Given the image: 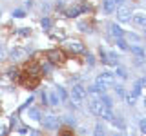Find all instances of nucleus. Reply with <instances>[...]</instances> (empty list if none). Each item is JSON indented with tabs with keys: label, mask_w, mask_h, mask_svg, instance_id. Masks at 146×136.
Segmentation results:
<instances>
[{
	"label": "nucleus",
	"mask_w": 146,
	"mask_h": 136,
	"mask_svg": "<svg viewBox=\"0 0 146 136\" xmlns=\"http://www.w3.org/2000/svg\"><path fill=\"white\" fill-rule=\"evenodd\" d=\"M38 80H40V78H38V73H36L35 69H31V71L27 69V73L20 78V82L26 85L27 89H35L36 85H38Z\"/></svg>",
	"instance_id": "1"
},
{
	"label": "nucleus",
	"mask_w": 146,
	"mask_h": 136,
	"mask_svg": "<svg viewBox=\"0 0 146 136\" xmlns=\"http://www.w3.org/2000/svg\"><path fill=\"white\" fill-rule=\"evenodd\" d=\"M113 80H115V78H113V73H110V71H102V73H100V75L97 76L95 84H97L100 89L106 91V89H108V85H111V84H113Z\"/></svg>",
	"instance_id": "2"
},
{
	"label": "nucleus",
	"mask_w": 146,
	"mask_h": 136,
	"mask_svg": "<svg viewBox=\"0 0 146 136\" xmlns=\"http://www.w3.org/2000/svg\"><path fill=\"white\" fill-rule=\"evenodd\" d=\"M86 94H88V93H86V87H84V85L77 84V85H73V87H71V98H73V102H77V103L84 102Z\"/></svg>",
	"instance_id": "3"
},
{
	"label": "nucleus",
	"mask_w": 146,
	"mask_h": 136,
	"mask_svg": "<svg viewBox=\"0 0 146 136\" xmlns=\"http://www.w3.org/2000/svg\"><path fill=\"white\" fill-rule=\"evenodd\" d=\"M46 58H48L49 63H62L64 62V53L58 51V49H51V51L46 53Z\"/></svg>",
	"instance_id": "4"
},
{
	"label": "nucleus",
	"mask_w": 146,
	"mask_h": 136,
	"mask_svg": "<svg viewBox=\"0 0 146 136\" xmlns=\"http://www.w3.org/2000/svg\"><path fill=\"white\" fill-rule=\"evenodd\" d=\"M58 124H60V120H58V116H55V114H46L42 118V125L46 129H58Z\"/></svg>",
	"instance_id": "5"
},
{
	"label": "nucleus",
	"mask_w": 146,
	"mask_h": 136,
	"mask_svg": "<svg viewBox=\"0 0 146 136\" xmlns=\"http://www.w3.org/2000/svg\"><path fill=\"white\" fill-rule=\"evenodd\" d=\"M88 107H90V111L93 112V114H99V112L102 111L104 103H102V100H100V98H90L88 100Z\"/></svg>",
	"instance_id": "6"
},
{
	"label": "nucleus",
	"mask_w": 146,
	"mask_h": 136,
	"mask_svg": "<svg viewBox=\"0 0 146 136\" xmlns=\"http://www.w3.org/2000/svg\"><path fill=\"white\" fill-rule=\"evenodd\" d=\"M117 18H119L121 22H128V20L131 18V9L126 7V6L117 7Z\"/></svg>",
	"instance_id": "7"
},
{
	"label": "nucleus",
	"mask_w": 146,
	"mask_h": 136,
	"mask_svg": "<svg viewBox=\"0 0 146 136\" xmlns=\"http://www.w3.org/2000/svg\"><path fill=\"white\" fill-rule=\"evenodd\" d=\"M108 33L111 35L113 38H122V36H124V31H122V29H121V26H117L115 22L108 26Z\"/></svg>",
	"instance_id": "8"
},
{
	"label": "nucleus",
	"mask_w": 146,
	"mask_h": 136,
	"mask_svg": "<svg viewBox=\"0 0 146 136\" xmlns=\"http://www.w3.org/2000/svg\"><path fill=\"white\" fill-rule=\"evenodd\" d=\"M68 49L73 53H84V44L79 42V40H71V42H68Z\"/></svg>",
	"instance_id": "9"
},
{
	"label": "nucleus",
	"mask_w": 146,
	"mask_h": 136,
	"mask_svg": "<svg viewBox=\"0 0 146 136\" xmlns=\"http://www.w3.org/2000/svg\"><path fill=\"white\" fill-rule=\"evenodd\" d=\"M9 56H11L13 60H22V58L27 56V51H26V49H22V47H15L11 53H9Z\"/></svg>",
	"instance_id": "10"
},
{
	"label": "nucleus",
	"mask_w": 146,
	"mask_h": 136,
	"mask_svg": "<svg viewBox=\"0 0 146 136\" xmlns=\"http://www.w3.org/2000/svg\"><path fill=\"white\" fill-rule=\"evenodd\" d=\"M99 116H102V120H106V122H111L113 118H115V114H113V109L111 107H106V105L102 107V111L99 112Z\"/></svg>",
	"instance_id": "11"
},
{
	"label": "nucleus",
	"mask_w": 146,
	"mask_h": 136,
	"mask_svg": "<svg viewBox=\"0 0 146 136\" xmlns=\"http://www.w3.org/2000/svg\"><path fill=\"white\" fill-rule=\"evenodd\" d=\"M86 93H90V94H91V98H100L104 93H106V91H104V89H100L99 85L95 84V85H91V87H88V91H86Z\"/></svg>",
	"instance_id": "12"
},
{
	"label": "nucleus",
	"mask_w": 146,
	"mask_h": 136,
	"mask_svg": "<svg viewBox=\"0 0 146 136\" xmlns=\"http://www.w3.org/2000/svg\"><path fill=\"white\" fill-rule=\"evenodd\" d=\"M117 9V4L113 2V0H102V11L110 15V13H113Z\"/></svg>",
	"instance_id": "13"
},
{
	"label": "nucleus",
	"mask_w": 146,
	"mask_h": 136,
	"mask_svg": "<svg viewBox=\"0 0 146 136\" xmlns=\"http://www.w3.org/2000/svg\"><path fill=\"white\" fill-rule=\"evenodd\" d=\"M133 24L141 26V27H146V13H135L133 15Z\"/></svg>",
	"instance_id": "14"
},
{
	"label": "nucleus",
	"mask_w": 146,
	"mask_h": 136,
	"mask_svg": "<svg viewBox=\"0 0 146 136\" xmlns=\"http://www.w3.org/2000/svg\"><path fill=\"white\" fill-rule=\"evenodd\" d=\"M86 6H79V7H71V9H68L66 11V16H70V18H73V16H77L79 15V13H84L86 11Z\"/></svg>",
	"instance_id": "15"
},
{
	"label": "nucleus",
	"mask_w": 146,
	"mask_h": 136,
	"mask_svg": "<svg viewBox=\"0 0 146 136\" xmlns=\"http://www.w3.org/2000/svg\"><path fill=\"white\" fill-rule=\"evenodd\" d=\"M93 136H106V131H104V125L102 124H97V125H95Z\"/></svg>",
	"instance_id": "16"
},
{
	"label": "nucleus",
	"mask_w": 146,
	"mask_h": 136,
	"mask_svg": "<svg viewBox=\"0 0 146 136\" xmlns=\"http://www.w3.org/2000/svg\"><path fill=\"white\" fill-rule=\"evenodd\" d=\"M117 40V45H119V49H122V51H128L130 49V45H128V42L124 38H115Z\"/></svg>",
	"instance_id": "17"
},
{
	"label": "nucleus",
	"mask_w": 146,
	"mask_h": 136,
	"mask_svg": "<svg viewBox=\"0 0 146 136\" xmlns=\"http://www.w3.org/2000/svg\"><path fill=\"white\" fill-rule=\"evenodd\" d=\"M27 116H29L31 120H40V112H38V109H29V111H27Z\"/></svg>",
	"instance_id": "18"
},
{
	"label": "nucleus",
	"mask_w": 146,
	"mask_h": 136,
	"mask_svg": "<svg viewBox=\"0 0 146 136\" xmlns=\"http://www.w3.org/2000/svg\"><path fill=\"white\" fill-rule=\"evenodd\" d=\"M48 100H49V103H51V105H58V103H60V98L57 96V93H51L48 96Z\"/></svg>",
	"instance_id": "19"
},
{
	"label": "nucleus",
	"mask_w": 146,
	"mask_h": 136,
	"mask_svg": "<svg viewBox=\"0 0 146 136\" xmlns=\"http://www.w3.org/2000/svg\"><path fill=\"white\" fill-rule=\"evenodd\" d=\"M57 96L60 98V102H66V100H68V93L64 91V87H58L57 89Z\"/></svg>",
	"instance_id": "20"
},
{
	"label": "nucleus",
	"mask_w": 146,
	"mask_h": 136,
	"mask_svg": "<svg viewBox=\"0 0 146 136\" xmlns=\"http://www.w3.org/2000/svg\"><path fill=\"white\" fill-rule=\"evenodd\" d=\"M100 100H102V103L106 107H113V100L110 98V96H106V94H102V96H100Z\"/></svg>",
	"instance_id": "21"
},
{
	"label": "nucleus",
	"mask_w": 146,
	"mask_h": 136,
	"mask_svg": "<svg viewBox=\"0 0 146 136\" xmlns=\"http://www.w3.org/2000/svg\"><path fill=\"white\" fill-rule=\"evenodd\" d=\"M58 136H75V134H73V131L70 127H64V129L58 131Z\"/></svg>",
	"instance_id": "22"
},
{
	"label": "nucleus",
	"mask_w": 146,
	"mask_h": 136,
	"mask_svg": "<svg viewBox=\"0 0 146 136\" xmlns=\"http://www.w3.org/2000/svg\"><path fill=\"white\" fill-rule=\"evenodd\" d=\"M131 53H135L139 58H143V56H144V51H143L141 47H137V45H131Z\"/></svg>",
	"instance_id": "23"
},
{
	"label": "nucleus",
	"mask_w": 146,
	"mask_h": 136,
	"mask_svg": "<svg viewBox=\"0 0 146 136\" xmlns=\"http://www.w3.org/2000/svg\"><path fill=\"white\" fill-rule=\"evenodd\" d=\"M13 16H15V18H24L26 11H24V9H15V11H13Z\"/></svg>",
	"instance_id": "24"
},
{
	"label": "nucleus",
	"mask_w": 146,
	"mask_h": 136,
	"mask_svg": "<svg viewBox=\"0 0 146 136\" xmlns=\"http://www.w3.org/2000/svg\"><path fill=\"white\" fill-rule=\"evenodd\" d=\"M111 124H113V125H117L119 129H122V127H124V122H122V118H113Z\"/></svg>",
	"instance_id": "25"
},
{
	"label": "nucleus",
	"mask_w": 146,
	"mask_h": 136,
	"mask_svg": "<svg viewBox=\"0 0 146 136\" xmlns=\"http://www.w3.org/2000/svg\"><path fill=\"white\" fill-rule=\"evenodd\" d=\"M141 87H143V85H141V84H137L135 87H133V91H131L130 94H131V96H135V98H137V96H139V94H141Z\"/></svg>",
	"instance_id": "26"
},
{
	"label": "nucleus",
	"mask_w": 146,
	"mask_h": 136,
	"mask_svg": "<svg viewBox=\"0 0 146 136\" xmlns=\"http://www.w3.org/2000/svg\"><path fill=\"white\" fill-rule=\"evenodd\" d=\"M115 73H117V76H121V78H126V76H128L124 67H117V71H115Z\"/></svg>",
	"instance_id": "27"
},
{
	"label": "nucleus",
	"mask_w": 146,
	"mask_h": 136,
	"mask_svg": "<svg viewBox=\"0 0 146 136\" xmlns=\"http://www.w3.org/2000/svg\"><path fill=\"white\" fill-rule=\"evenodd\" d=\"M40 24H42L44 29H49V27H51V20H49V18H42V22H40Z\"/></svg>",
	"instance_id": "28"
},
{
	"label": "nucleus",
	"mask_w": 146,
	"mask_h": 136,
	"mask_svg": "<svg viewBox=\"0 0 146 136\" xmlns=\"http://www.w3.org/2000/svg\"><path fill=\"white\" fill-rule=\"evenodd\" d=\"M135 96H131V94H128V96H126V103H128V105H133V103H135Z\"/></svg>",
	"instance_id": "29"
},
{
	"label": "nucleus",
	"mask_w": 146,
	"mask_h": 136,
	"mask_svg": "<svg viewBox=\"0 0 146 136\" xmlns=\"http://www.w3.org/2000/svg\"><path fill=\"white\" fill-rule=\"evenodd\" d=\"M115 93L119 94V96H124V89H122L121 85H117V87H115Z\"/></svg>",
	"instance_id": "30"
},
{
	"label": "nucleus",
	"mask_w": 146,
	"mask_h": 136,
	"mask_svg": "<svg viewBox=\"0 0 146 136\" xmlns=\"http://www.w3.org/2000/svg\"><path fill=\"white\" fill-rule=\"evenodd\" d=\"M18 35H22V36H26V35H29V29L27 27H22L20 31H18Z\"/></svg>",
	"instance_id": "31"
},
{
	"label": "nucleus",
	"mask_w": 146,
	"mask_h": 136,
	"mask_svg": "<svg viewBox=\"0 0 146 136\" xmlns=\"http://www.w3.org/2000/svg\"><path fill=\"white\" fill-rule=\"evenodd\" d=\"M139 125H141V131H143V133L146 134V120H141V124H139Z\"/></svg>",
	"instance_id": "32"
},
{
	"label": "nucleus",
	"mask_w": 146,
	"mask_h": 136,
	"mask_svg": "<svg viewBox=\"0 0 146 136\" xmlns=\"http://www.w3.org/2000/svg\"><path fill=\"white\" fill-rule=\"evenodd\" d=\"M4 56H6V49H4V45L0 44V60H2Z\"/></svg>",
	"instance_id": "33"
},
{
	"label": "nucleus",
	"mask_w": 146,
	"mask_h": 136,
	"mask_svg": "<svg viewBox=\"0 0 146 136\" xmlns=\"http://www.w3.org/2000/svg\"><path fill=\"white\" fill-rule=\"evenodd\" d=\"M17 73H18L17 69H9V76H11V78H17V76H18Z\"/></svg>",
	"instance_id": "34"
},
{
	"label": "nucleus",
	"mask_w": 146,
	"mask_h": 136,
	"mask_svg": "<svg viewBox=\"0 0 146 136\" xmlns=\"http://www.w3.org/2000/svg\"><path fill=\"white\" fill-rule=\"evenodd\" d=\"M88 63H90V65H93V63H95V60H93V56H91V54H88Z\"/></svg>",
	"instance_id": "35"
},
{
	"label": "nucleus",
	"mask_w": 146,
	"mask_h": 136,
	"mask_svg": "<svg viewBox=\"0 0 146 136\" xmlns=\"http://www.w3.org/2000/svg\"><path fill=\"white\" fill-rule=\"evenodd\" d=\"M6 131H7V127H4V125L0 127V136H4V134H6Z\"/></svg>",
	"instance_id": "36"
},
{
	"label": "nucleus",
	"mask_w": 146,
	"mask_h": 136,
	"mask_svg": "<svg viewBox=\"0 0 146 136\" xmlns=\"http://www.w3.org/2000/svg\"><path fill=\"white\" fill-rule=\"evenodd\" d=\"M29 136H40L38 131H29Z\"/></svg>",
	"instance_id": "37"
},
{
	"label": "nucleus",
	"mask_w": 146,
	"mask_h": 136,
	"mask_svg": "<svg viewBox=\"0 0 146 136\" xmlns=\"http://www.w3.org/2000/svg\"><path fill=\"white\" fill-rule=\"evenodd\" d=\"M66 122H68L70 125H75V120H73V118H66Z\"/></svg>",
	"instance_id": "38"
},
{
	"label": "nucleus",
	"mask_w": 146,
	"mask_h": 136,
	"mask_svg": "<svg viewBox=\"0 0 146 136\" xmlns=\"http://www.w3.org/2000/svg\"><path fill=\"white\" fill-rule=\"evenodd\" d=\"M139 84H141V85H146V76H144V78H143V80L139 82Z\"/></svg>",
	"instance_id": "39"
},
{
	"label": "nucleus",
	"mask_w": 146,
	"mask_h": 136,
	"mask_svg": "<svg viewBox=\"0 0 146 136\" xmlns=\"http://www.w3.org/2000/svg\"><path fill=\"white\" fill-rule=\"evenodd\" d=\"M113 2H115V4H122V2H124V0H113Z\"/></svg>",
	"instance_id": "40"
},
{
	"label": "nucleus",
	"mask_w": 146,
	"mask_h": 136,
	"mask_svg": "<svg viewBox=\"0 0 146 136\" xmlns=\"http://www.w3.org/2000/svg\"><path fill=\"white\" fill-rule=\"evenodd\" d=\"M115 136H124V134H122V133H119V134H115Z\"/></svg>",
	"instance_id": "41"
},
{
	"label": "nucleus",
	"mask_w": 146,
	"mask_h": 136,
	"mask_svg": "<svg viewBox=\"0 0 146 136\" xmlns=\"http://www.w3.org/2000/svg\"><path fill=\"white\" fill-rule=\"evenodd\" d=\"M143 102H144V109H146V98H144V100H143Z\"/></svg>",
	"instance_id": "42"
},
{
	"label": "nucleus",
	"mask_w": 146,
	"mask_h": 136,
	"mask_svg": "<svg viewBox=\"0 0 146 136\" xmlns=\"http://www.w3.org/2000/svg\"><path fill=\"white\" fill-rule=\"evenodd\" d=\"M144 36H146V29H144Z\"/></svg>",
	"instance_id": "43"
}]
</instances>
